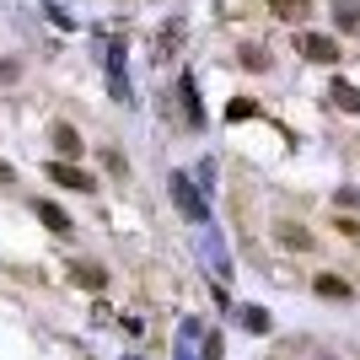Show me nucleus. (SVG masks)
<instances>
[{
  "mask_svg": "<svg viewBox=\"0 0 360 360\" xmlns=\"http://www.w3.org/2000/svg\"><path fill=\"white\" fill-rule=\"evenodd\" d=\"M167 188H172V199H178V210L188 215V221H210V205H205V194H194L188 172H172V178H167Z\"/></svg>",
  "mask_w": 360,
  "mask_h": 360,
  "instance_id": "obj_1",
  "label": "nucleus"
},
{
  "mask_svg": "<svg viewBox=\"0 0 360 360\" xmlns=\"http://www.w3.org/2000/svg\"><path fill=\"white\" fill-rule=\"evenodd\" d=\"M296 49H301V60H312V65H333V60H339V44L323 38V32H301Z\"/></svg>",
  "mask_w": 360,
  "mask_h": 360,
  "instance_id": "obj_2",
  "label": "nucleus"
},
{
  "mask_svg": "<svg viewBox=\"0 0 360 360\" xmlns=\"http://www.w3.org/2000/svg\"><path fill=\"white\" fill-rule=\"evenodd\" d=\"M178 97H183V113H188V124H194V129H205V103H199L194 70H183V81H178Z\"/></svg>",
  "mask_w": 360,
  "mask_h": 360,
  "instance_id": "obj_3",
  "label": "nucleus"
},
{
  "mask_svg": "<svg viewBox=\"0 0 360 360\" xmlns=\"http://www.w3.org/2000/svg\"><path fill=\"white\" fill-rule=\"evenodd\" d=\"M44 178H54V183H65V188H81V194H91V178H86L75 162H49V167H44Z\"/></svg>",
  "mask_w": 360,
  "mask_h": 360,
  "instance_id": "obj_4",
  "label": "nucleus"
},
{
  "mask_svg": "<svg viewBox=\"0 0 360 360\" xmlns=\"http://www.w3.org/2000/svg\"><path fill=\"white\" fill-rule=\"evenodd\" d=\"M274 237L285 242V248H296V253H312V231L296 226V221H280V226H274Z\"/></svg>",
  "mask_w": 360,
  "mask_h": 360,
  "instance_id": "obj_5",
  "label": "nucleus"
},
{
  "mask_svg": "<svg viewBox=\"0 0 360 360\" xmlns=\"http://www.w3.org/2000/svg\"><path fill=\"white\" fill-rule=\"evenodd\" d=\"M70 280L81 290H103L108 285V269H97V264H70Z\"/></svg>",
  "mask_w": 360,
  "mask_h": 360,
  "instance_id": "obj_6",
  "label": "nucleus"
},
{
  "mask_svg": "<svg viewBox=\"0 0 360 360\" xmlns=\"http://www.w3.org/2000/svg\"><path fill=\"white\" fill-rule=\"evenodd\" d=\"M274 22H307V11H312V0H269Z\"/></svg>",
  "mask_w": 360,
  "mask_h": 360,
  "instance_id": "obj_7",
  "label": "nucleus"
},
{
  "mask_svg": "<svg viewBox=\"0 0 360 360\" xmlns=\"http://www.w3.org/2000/svg\"><path fill=\"white\" fill-rule=\"evenodd\" d=\"M32 215H38L49 231H70V215H65L60 205H49V199H38V205H32Z\"/></svg>",
  "mask_w": 360,
  "mask_h": 360,
  "instance_id": "obj_8",
  "label": "nucleus"
},
{
  "mask_svg": "<svg viewBox=\"0 0 360 360\" xmlns=\"http://www.w3.org/2000/svg\"><path fill=\"white\" fill-rule=\"evenodd\" d=\"M317 296H328V301H349V296H355V290H349L345 285V280H339V274H317Z\"/></svg>",
  "mask_w": 360,
  "mask_h": 360,
  "instance_id": "obj_9",
  "label": "nucleus"
},
{
  "mask_svg": "<svg viewBox=\"0 0 360 360\" xmlns=\"http://www.w3.org/2000/svg\"><path fill=\"white\" fill-rule=\"evenodd\" d=\"M54 146H60L65 162H70V156H81V135H75L70 124H54Z\"/></svg>",
  "mask_w": 360,
  "mask_h": 360,
  "instance_id": "obj_10",
  "label": "nucleus"
},
{
  "mask_svg": "<svg viewBox=\"0 0 360 360\" xmlns=\"http://www.w3.org/2000/svg\"><path fill=\"white\" fill-rule=\"evenodd\" d=\"M333 103H339V108H345V113H360V86H349V81H333Z\"/></svg>",
  "mask_w": 360,
  "mask_h": 360,
  "instance_id": "obj_11",
  "label": "nucleus"
},
{
  "mask_svg": "<svg viewBox=\"0 0 360 360\" xmlns=\"http://www.w3.org/2000/svg\"><path fill=\"white\" fill-rule=\"evenodd\" d=\"M242 328H248V333H269L274 317L264 312V307H242Z\"/></svg>",
  "mask_w": 360,
  "mask_h": 360,
  "instance_id": "obj_12",
  "label": "nucleus"
},
{
  "mask_svg": "<svg viewBox=\"0 0 360 360\" xmlns=\"http://www.w3.org/2000/svg\"><path fill=\"white\" fill-rule=\"evenodd\" d=\"M178 38H183V27L172 22V27L162 32V49H156V54H162V60H172V54H178Z\"/></svg>",
  "mask_w": 360,
  "mask_h": 360,
  "instance_id": "obj_13",
  "label": "nucleus"
},
{
  "mask_svg": "<svg viewBox=\"0 0 360 360\" xmlns=\"http://www.w3.org/2000/svg\"><path fill=\"white\" fill-rule=\"evenodd\" d=\"M253 113H258V108L248 103V97H231V108H226V119H231V124H237V119H253Z\"/></svg>",
  "mask_w": 360,
  "mask_h": 360,
  "instance_id": "obj_14",
  "label": "nucleus"
},
{
  "mask_svg": "<svg viewBox=\"0 0 360 360\" xmlns=\"http://www.w3.org/2000/svg\"><path fill=\"white\" fill-rule=\"evenodd\" d=\"M339 27H345V32H355V27H360V11H355V6H349V0H345V6H339Z\"/></svg>",
  "mask_w": 360,
  "mask_h": 360,
  "instance_id": "obj_15",
  "label": "nucleus"
},
{
  "mask_svg": "<svg viewBox=\"0 0 360 360\" xmlns=\"http://www.w3.org/2000/svg\"><path fill=\"white\" fill-rule=\"evenodd\" d=\"M242 65H248V70H264V65H269V54H258V49H242Z\"/></svg>",
  "mask_w": 360,
  "mask_h": 360,
  "instance_id": "obj_16",
  "label": "nucleus"
},
{
  "mask_svg": "<svg viewBox=\"0 0 360 360\" xmlns=\"http://www.w3.org/2000/svg\"><path fill=\"white\" fill-rule=\"evenodd\" d=\"M221 349H226L221 333H205V360H221Z\"/></svg>",
  "mask_w": 360,
  "mask_h": 360,
  "instance_id": "obj_17",
  "label": "nucleus"
},
{
  "mask_svg": "<svg viewBox=\"0 0 360 360\" xmlns=\"http://www.w3.org/2000/svg\"><path fill=\"white\" fill-rule=\"evenodd\" d=\"M6 178H11V167H6V162H0V183H6Z\"/></svg>",
  "mask_w": 360,
  "mask_h": 360,
  "instance_id": "obj_18",
  "label": "nucleus"
}]
</instances>
